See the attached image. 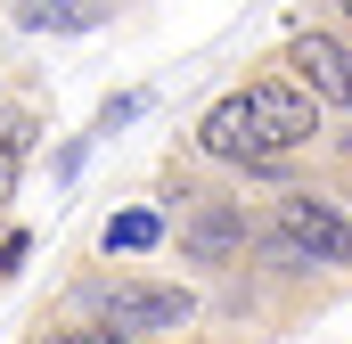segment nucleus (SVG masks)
I'll list each match as a JSON object with an SVG mask.
<instances>
[{"instance_id": "obj_1", "label": "nucleus", "mask_w": 352, "mask_h": 344, "mask_svg": "<svg viewBox=\"0 0 352 344\" xmlns=\"http://www.w3.org/2000/svg\"><path fill=\"white\" fill-rule=\"evenodd\" d=\"M66 320H98L123 344H180L205 320V287L180 270H82L66 287Z\"/></svg>"}, {"instance_id": "obj_2", "label": "nucleus", "mask_w": 352, "mask_h": 344, "mask_svg": "<svg viewBox=\"0 0 352 344\" xmlns=\"http://www.w3.org/2000/svg\"><path fill=\"white\" fill-rule=\"evenodd\" d=\"M270 238L311 270H352V197L336 180H303L287 197H270Z\"/></svg>"}, {"instance_id": "obj_3", "label": "nucleus", "mask_w": 352, "mask_h": 344, "mask_svg": "<svg viewBox=\"0 0 352 344\" xmlns=\"http://www.w3.org/2000/svg\"><path fill=\"white\" fill-rule=\"evenodd\" d=\"M238 90H246V107H254V123H263L270 156H287V164H320V156H328V140H336V131H328V107L295 83L278 58L254 66Z\"/></svg>"}, {"instance_id": "obj_4", "label": "nucleus", "mask_w": 352, "mask_h": 344, "mask_svg": "<svg viewBox=\"0 0 352 344\" xmlns=\"http://www.w3.org/2000/svg\"><path fill=\"white\" fill-rule=\"evenodd\" d=\"M278 66L311 90L328 115H352V33L336 25V17H328V25H287Z\"/></svg>"}, {"instance_id": "obj_5", "label": "nucleus", "mask_w": 352, "mask_h": 344, "mask_svg": "<svg viewBox=\"0 0 352 344\" xmlns=\"http://www.w3.org/2000/svg\"><path fill=\"white\" fill-rule=\"evenodd\" d=\"M33 140H41V107L33 98H0V213H8L25 164H33Z\"/></svg>"}, {"instance_id": "obj_6", "label": "nucleus", "mask_w": 352, "mask_h": 344, "mask_svg": "<svg viewBox=\"0 0 352 344\" xmlns=\"http://www.w3.org/2000/svg\"><path fill=\"white\" fill-rule=\"evenodd\" d=\"M8 25L16 33H98L107 25V0H16Z\"/></svg>"}, {"instance_id": "obj_7", "label": "nucleus", "mask_w": 352, "mask_h": 344, "mask_svg": "<svg viewBox=\"0 0 352 344\" xmlns=\"http://www.w3.org/2000/svg\"><path fill=\"white\" fill-rule=\"evenodd\" d=\"M156 238H173V213H115V222H107V255H115V246H123V255H131V246H156Z\"/></svg>"}, {"instance_id": "obj_8", "label": "nucleus", "mask_w": 352, "mask_h": 344, "mask_svg": "<svg viewBox=\"0 0 352 344\" xmlns=\"http://www.w3.org/2000/svg\"><path fill=\"white\" fill-rule=\"evenodd\" d=\"M25 344H123V336H107L98 320H66V312H58V320H33Z\"/></svg>"}, {"instance_id": "obj_9", "label": "nucleus", "mask_w": 352, "mask_h": 344, "mask_svg": "<svg viewBox=\"0 0 352 344\" xmlns=\"http://www.w3.org/2000/svg\"><path fill=\"white\" fill-rule=\"evenodd\" d=\"M25 255H33V230H0V279H16Z\"/></svg>"}]
</instances>
